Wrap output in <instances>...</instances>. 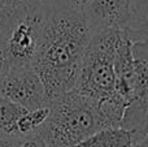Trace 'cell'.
Returning a JSON list of instances; mask_svg holds the SVG:
<instances>
[{"instance_id":"cell-15","label":"cell","mask_w":148,"mask_h":147,"mask_svg":"<svg viewBox=\"0 0 148 147\" xmlns=\"http://www.w3.org/2000/svg\"><path fill=\"white\" fill-rule=\"evenodd\" d=\"M47 3V0H22V5L27 9H39Z\"/></svg>"},{"instance_id":"cell-7","label":"cell","mask_w":148,"mask_h":147,"mask_svg":"<svg viewBox=\"0 0 148 147\" xmlns=\"http://www.w3.org/2000/svg\"><path fill=\"white\" fill-rule=\"evenodd\" d=\"M138 137L125 128H103L74 147H133Z\"/></svg>"},{"instance_id":"cell-6","label":"cell","mask_w":148,"mask_h":147,"mask_svg":"<svg viewBox=\"0 0 148 147\" xmlns=\"http://www.w3.org/2000/svg\"><path fill=\"white\" fill-rule=\"evenodd\" d=\"M83 17L91 35L104 30H125L130 20V0H90Z\"/></svg>"},{"instance_id":"cell-3","label":"cell","mask_w":148,"mask_h":147,"mask_svg":"<svg viewBox=\"0 0 148 147\" xmlns=\"http://www.w3.org/2000/svg\"><path fill=\"white\" fill-rule=\"evenodd\" d=\"M121 30L112 29L91 35L73 90L97 102L116 93L114 54Z\"/></svg>"},{"instance_id":"cell-14","label":"cell","mask_w":148,"mask_h":147,"mask_svg":"<svg viewBox=\"0 0 148 147\" xmlns=\"http://www.w3.org/2000/svg\"><path fill=\"white\" fill-rule=\"evenodd\" d=\"M21 138L20 137H12V135L0 134V147H18V143H20Z\"/></svg>"},{"instance_id":"cell-2","label":"cell","mask_w":148,"mask_h":147,"mask_svg":"<svg viewBox=\"0 0 148 147\" xmlns=\"http://www.w3.org/2000/svg\"><path fill=\"white\" fill-rule=\"evenodd\" d=\"M48 106V117L36 132L48 147H74L101 129L95 102L74 90Z\"/></svg>"},{"instance_id":"cell-17","label":"cell","mask_w":148,"mask_h":147,"mask_svg":"<svg viewBox=\"0 0 148 147\" xmlns=\"http://www.w3.org/2000/svg\"><path fill=\"white\" fill-rule=\"evenodd\" d=\"M133 147H148V134L144 138H142L140 141H138Z\"/></svg>"},{"instance_id":"cell-5","label":"cell","mask_w":148,"mask_h":147,"mask_svg":"<svg viewBox=\"0 0 148 147\" xmlns=\"http://www.w3.org/2000/svg\"><path fill=\"white\" fill-rule=\"evenodd\" d=\"M0 95L27 111L48 106L44 86L33 67L10 68L0 82Z\"/></svg>"},{"instance_id":"cell-13","label":"cell","mask_w":148,"mask_h":147,"mask_svg":"<svg viewBox=\"0 0 148 147\" xmlns=\"http://www.w3.org/2000/svg\"><path fill=\"white\" fill-rule=\"evenodd\" d=\"M9 69H10V65H9V61H8V57L5 55L4 49L0 47V82L4 80V77L9 72Z\"/></svg>"},{"instance_id":"cell-4","label":"cell","mask_w":148,"mask_h":147,"mask_svg":"<svg viewBox=\"0 0 148 147\" xmlns=\"http://www.w3.org/2000/svg\"><path fill=\"white\" fill-rule=\"evenodd\" d=\"M46 4L39 9H27L22 4L14 10L1 47L10 68L31 67L40 41Z\"/></svg>"},{"instance_id":"cell-16","label":"cell","mask_w":148,"mask_h":147,"mask_svg":"<svg viewBox=\"0 0 148 147\" xmlns=\"http://www.w3.org/2000/svg\"><path fill=\"white\" fill-rule=\"evenodd\" d=\"M0 3L4 4L5 7L10 8V9H17L22 4V0H0Z\"/></svg>"},{"instance_id":"cell-1","label":"cell","mask_w":148,"mask_h":147,"mask_svg":"<svg viewBox=\"0 0 148 147\" xmlns=\"http://www.w3.org/2000/svg\"><path fill=\"white\" fill-rule=\"evenodd\" d=\"M90 39L83 13L46 5L40 41L31 67L42 80L48 104L74 89Z\"/></svg>"},{"instance_id":"cell-8","label":"cell","mask_w":148,"mask_h":147,"mask_svg":"<svg viewBox=\"0 0 148 147\" xmlns=\"http://www.w3.org/2000/svg\"><path fill=\"white\" fill-rule=\"evenodd\" d=\"M125 30L133 42L148 46V0H130V20Z\"/></svg>"},{"instance_id":"cell-12","label":"cell","mask_w":148,"mask_h":147,"mask_svg":"<svg viewBox=\"0 0 148 147\" xmlns=\"http://www.w3.org/2000/svg\"><path fill=\"white\" fill-rule=\"evenodd\" d=\"M18 147H48L44 139L38 134V133H33V134L25 135L20 139Z\"/></svg>"},{"instance_id":"cell-11","label":"cell","mask_w":148,"mask_h":147,"mask_svg":"<svg viewBox=\"0 0 148 147\" xmlns=\"http://www.w3.org/2000/svg\"><path fill=\"white\" fill-rule=\"evenodd\" d=\"M90 0H47L46 5L55 9H62L74 13H83Z\"/></svg>"},{"instance_id":"cell-10","label":"cell","mask_w":148,"mask_h":147,"mask_svg":"<svg viewBox=\"0 0 148 147\" xmlns=\"http://www.w3.org/2000/svg\"><path fill=\"white\" fill-rule=\"evenodd\" d=\"M49 113V106H43L26 111L17 121V133L20 137L33 134L39 130Z\"/></svg>"},{"instance_id":"cell-9","label":"cell","mask_w":148,"mask_h":147,"mask_svg":"<svg viewBox=\"0 0 148 147\" xmlns=\"http://www.w3.org/2000/svg\"><path fill=\"white\" fill-rule=\"evenodd\" d=\"M26 111L27 109L23 107L0 95V134L20 137L17 133V121Z\"/></svg>"}]
</instances>
